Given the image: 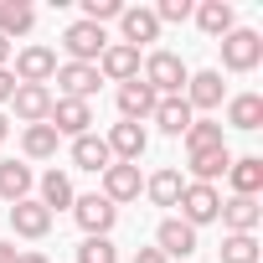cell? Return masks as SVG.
I'll use <instances>...</instances> for the list:
<instances>
[{
    "instance_id": "cell-20",
    "label": "cell",
    "mask_w": 263,
    "mask_h": 263,
    "mask_svg": "<svg viewBox=\"0 0 263 263\" xmlns=\"http://www.w3.org/2000/svg\"><path fill=\"white\" fill-rule=\"evenodd\" d=\"M72 165H78V171L103 176V171L114 165V155H108V145H103L98 135H78V140H72Z\"/></svg>"
},
{
    "instance_id": "cell-39",
    "label": "cell",
    "mask_w": 263,
    "mask_h": 263,
    "mask_svg": "<svg viewBox=\"0 0 263 263\" xmlns=\"http://www.w3.org/2000/svg\"><path fill=\"white\" fill-rule=\"evenodd\" d=\"M6 135H11V119H6V114H0V145H6Z\"/></svg>"
},
{
    "instance_id": "cell-18",
    "label": "cell",
    "mask_w": 263,
    "mask_h": 263,
    "mask_svg": "<svg viewBox=\"0 0 263 263\" xmlns=\"http://www.w3.org/2000/svg\"><path fill=\"white\" fill-rule=\"evenodd\" d=\"M258 217H263L258 196H232V201H222V212H217V222H222L227 232H253Z\"/></svg>"
},
{
    "instance_id": "cell-11",
    "label": "cell",
    "mask_w": 263,
    "mask_h": 263,
    "mask_svg": "<svg viewBox=\"0 0 263 263\" xmlns=\"http://www.w3.org/2000/svg\"><path fill=\"white\" fill-rule=\"evenodd\" d=\"M140 191H145V181H140V165H124V160H114V165L103 171V191H98V196H108V201L119 206V201H140Z\"/></svg>"
},
{
    "instance_id": "cell-34",
    "label": "cell",
    "mask_w": 263,
    "mask_h": 263,
    "mask_svg": "<svg viewBox=\"0 0 263 263\" xmlns=\"http://www.w3.org/2000/svg\"><path fill=\"white\" fill-rule=\"evenodd\" d=\"M191 16V0H160V6H155V21L165 26V21H186Z\"/></svg>"
},
{
    "instance_id": "cell-22",
    "label": "cell",
    "mask_w": 263,
    "mask_h": 263,
    "mask_svg": "<svg viewBox=\"0 0 263 263\" xmlns=\"http://www.w3.org/2000/svg\"><path fill=\"white\" fill-rule=\"evenodd\" d=\"M31 186H36L31 165H21V160H0V196H6L11 206H16V201H26V196H31Z\"/></svg>"
},
{
    "instance_id": "cell-1",
    "label": "cell",
    "mask_w": 263,
    "mask_h": 263,
    "mask_svg": "<svg viewBox=\"0 0 263 263\" xmlns=\"http://www.w3.org/2000/svg\"><path fill=\"white\" fill-rule=\"evenodd\" d=\"M186 78H191V72H186V62H181L176 52L160 47V52L145 57V83L155 88V98H181V93H186Z\"/></svg>"
},
{
    "instance_id": "cell-21",
    "label": "cell",
    "mask_w": 263,
    "mask_h": 263,
    "mask_svg": "<svg viewBox=\"0 0 263 263\" xmlns=\"http://www.w3.org/2000/svg\"><path fill=\"white\" fill-rule=\"evenodd\" d=\"M227 181H232V196H258L263 191V155H242L227 165Z\"/></svg>"
},
{
    "instance_id": "cell-8",
    "label": "cell",
    "mask_w": 263,
    "mask_h": 263,
    "mask_svg": "<svg viewBox=\"0 0 263 263\" xmlns=\"http://www.w3.org/2000/svg\"><path fill=\"white\" fill-rule=\"evenodd\" d=\"M11 108H16V119L31 129V124H47L52 119V88H36V83H16V93H11Z\"/></svg>"
},
{
    "instance_id": "cell-37",
    "label": "cell",
    "mask_w": 263,
    "mask_h": 263,
    "mask_svg": "<svg viewBox=\"0 0 263 263\" xmlns=\"http://www.w3.org/2000/svg\"><path fill=\"white\" fill-rule=\"evenodd\" d=\"M21 253H16V242H0V263H16Z\"/></svg>"
},
{
    "instance_id": "cell-23",
    "label": "cell",
    "mask_w": 263,
    "mask_h": 263,
    "mask_svg": "<svg viewBox=\"0 0 263 263\" xmlns=\"http://www.w3.org/2000/svg\"><path fill=\"white\" fill-rule=\"evenodd\" d=\"M191 16H196V26L206 31V36H227L232 31V6H227V0H201V6H191Z\"/></svg>"
},
{
    "instance_id": "cell-27",
    "label": "cell",
    "mask_w": 263,
    "mask_h": 263,
    "mask_svg": "<svg viewBox=\"0 0 263 263\" xmlns=\"http://www.w3.org/2000/svg\"><path fill=\"white\" fill-rule=\"evenodd\" d=\"M227 165H232V150H227V145H217V150H196V155H191V176H196L201 186H212L217 176H227Z\"/></svg>"
},
{
    "instance_id": "cell-29",
    "label": "cell",
    "mask_w": 263,
    "mask_h": 263,
    "mask_svg": "<svg viewBox=\"0 0 263 263\" xmlns=\"http://www.w3.org/2000/svg\"><path fill=\"white\" fill-rule=\"evenodd\" d=\"M227 124H232V129H258V124H263V98H258V93L227 98Z\"/></svg>"
},
{
    "instance_id": "cell-13",
    "label": "cell",
    "mask_w": 263,
    "mask_h": 263,
    "mask_svg": "<svg viewBox=\"0 0 263 263\" xmlns=\"http://www.w3.org/2000/svg\"><path fill=\"white\" fill-rule=\"evenodd\" d=\"M11 232L36 242V237H47V232H52V212H47L36 196H26V201H16V206H11Z\"/></svg>"
},
{
    "instance_id": "cell-6",
    "label": "cell",
    "mask_w": 263,
    "mask_h": 263,
    "mask_svg": "<svg viewBox=\"0 0 263 263\" xmlns=\"http://www.w3.org/2000/svg\"><path fill=\"white\" fill-rule=\"evenodd\" d=\"M52 78H57V52H52V47L36 42V47H21V52H16V83H36V88H47Z\"/></svg>"
},
{
    "instance_id": "cell-10",
    "label": "cell",
    "mask_w": 263,
    "mask_h": 263,
    "mask_svg": "<svg viewBox=\"0 0 263 263\" xmlns=\"http://www.w3.org/2000/svg\"><path fill=\"white\" fill-rule=\"evenodd\" d=\"M52 129H57V135H93V103H78V98H52V119H47Z\"/></svg>"
},
{
    "instance_id": "cell-12",
    "label": "cell",
    "mask_w": 263,
    "mask_h": 263,
    "mask_svg": "<svg viewBox=\"0 0 263 263\" xmlns=\"http://www.w3.org/2000/svg\"><path fill=\"white\" fill-rule=\"evenodd\" d=\"M103 145H108V155H114V160H124V165H140V155H145L150 135H145V124H114Z\"/></svg>"
},
{
    "instance_id": "cell-30",
    "label": "cell",
    "mask_w": 263,
    "mask_h": 263,
    "mask_svg": "<svg viewBox=\"0 0 263 263\" xmlns=\"http://www.w3.org/2000/svg\"><path fill=\"white\" fill-rule=\"evenodd\" d=\"M181 140H186L191 155H196V150H217V145H222V124H217V119H191V129H186Z\"/></svg>"
},
{
    "instance_id": "cell-3",
    "label": "cell",
    "mask_w": 263,
    "mask_h": 263,
    "mask_svg": "<svg viewBox=\"0 0 263 263\" xmlns=\"http://www.w3.org/2000/svg\"><path fill=\"white\" fill-rule=\"evenodd\" d=\"M181 222L186 227H206V222H217V212H222V191L217 186H201V181H186V191H181Z\"/></svg>"
},
{
    "instance_id": "cell-36",
    "label": "cell",
    "mask_w": 263,
    "mask_h": 263,
    "mask_svg": "<svg viewBox=\"0 0 263 263\" xmlns=\"http://www.w3.org/2000/svg\"><path fill=\"white\" fill-rule=\"evenodd\" d=\"M135 263H171L160 248H135Z\"/></svg>"
},
{
    "instance_id": "cell-33",
    "label": "cell",
    "mask_w": 263,
    "mask_h": 263,
    "mask_svg": "<svg viewBox=\"0 0 263 263\" xmlns=\"http://www.w3.org/2000/svg\"><path fill=\"white\" fill-rule=\"evenodd\" d=\"M119 16H124V6H119V0H83V21H93V26L119 21Z\"/></svg>"
},
{
    "instance_id": "cell-31",
    "label": "cell",
    "mask_w": 263,
    "mask_h": 263,
    "mask_svg": "<svg viewBox=\"0 0 263 263\" xmlns=\"http://www.w3.org/2000/svg\"><path fill=\"white\" fill-rule=\"evenodd\" d=\"M222 263H258V237L253 232H227L222 237Z\"/></svg>"
},
{
    "instance_id": "cell-17",
    "label": "cell",
    "mask_w": 263,
    "mask_h": 263,
    "mask_svg": "<svg viewBox=\"0 0 263 263\" xmlns=\"http://www.w3.org/2000/svg\"><path fill=\"white\" fill-rule=\"evenodd\" d=\"M155 248H160L165 258H191V253H196V227H186L181 217H165V222L155 227Z\"/></svg>"
},
{
    "instance_id": "cell-26",
    "label": "cell",
    "mask_w": 263,
    "mask_h": 263,
    "mask_svg": "<svg viewBox=\"0 0 263 263\" xmlns=\"http://www.w3.org/2000/svg\"><path fill=\"white\" fill-rule=\"evenodd\" d=\"M31 26H36V11L26 6V0H0V36H6V42L26 36Z\"/></svg>"
},
{
    "instance_id": "cell-25",
    "label": "cell",
    "mask_w": 263,
    "mask_h": 263,
    "mask_svg": "<svg viewBox=\"0 0 263 263\" xmlns=\"http://www.w3.org/2000/svg\"><path fill=\"white\" fill-rule=\"evenodd\" d=\"M181 191H186V181H181V171H176V165H165V171H155V176L145 181V196H150L155 206H176V201H181Z\"/></svg>"
},
{
    "instance_id": "cell-24",
    "label": "cell",
    "mask_w": 263,
    "mask_h": 263,
    "mask_svg": "<svg viewBox=\"0 0 263 263\" xmlns=\"http://www.w3.org/2000/svg\"><path fill=\"white\" fill-rule=\"evenodd\" d=\"M36 191H42L36 201H42L47 212H62V206H72V201H78V191H72V181H67L62 171H47V176L36 181Z\"/></svg>"
},
{
    "instance_id": "cell-35",
    "label": "cell",
    "mask_w": 263,
    "mask_h": 263,
    "mask_svg": "<svg viewBox=\"0 0 263 263\" xmlns=\"http://www.w3.org/2000/svg\"><path fill=\"white\" fill-rule=\"evenodd\" d=\"M11 93H16V72H6V67H0V108L11 103Z\"/></svg>"
},
{
    "instance_id": "cell-40",
    "label": "cell",
    "mask_w": 263,
    "mask_h": 263,
    "mask_svg": "<svg viewBox=\"0 0 263 263\" xmlns=\"http://www.w3.org/2000/svg\"><path fill=\"white\" fill-rule=\"evenodd\" d=\"M6 57H11V42H6V36H0V67H6Z\"/></svg>"
},
{
    "instance_id": "cell-19",
    "label": "cell",
    "mask_w": 263,
    "mask_h": 263,
    "mask_svg": "<svg viewBox=\"0 0 263 263\" xmlns=\"http://www.w3.org/2000/svg\"><path fill=\"white\" fill-rule=\"evenodd\" d=\"M150 119L160 124V135H171V140H181L186 129H191V119H196V114H191V103H186V98H160Z\"/></svg>"
},
{
    "instance_id": "cell-9",
    "label": "cell",
    "mask_w": 263,
    "mask_h": 263,
    "mask_svg": "<svg viewBox=\"0 0 263 263\" xmlns=\"http://www.w3.org/2000/svg\"><path fill=\"white\" fill-rule=\"evenodd\" d=\"M93 67H98V78H108V83H135V78H140V52L124 47V42H108Z\"/></svg>"
},
{
    "instance_id": "cell-32",
    "label": "cell",
    "mask_w": 263,
    "mask_h": 263,
    "mask_svg": "<svg viewBox=\"0 0 263 263\" xmlns=\"http://www.w3.org/2000/svg\"><path fill=\"white\" fill-rule=\"evenodd\" d=\"M78 263H119V248L108 237H83L78 242Z\"/></svg>"
},
{
    "instance_id": "cell-4",
    "label": "cell",
    "mask_w": 263,
    "mask_h": 263,
    "mask_svg": "<svg viewBox=\"0 0 263 263\" xmlns=\"http://www.w3.org/2000/svg\"><path fill=\"white\" fill-rule=\"evenodd\" d=\"M103 47H108V36H103V26H93V21H72V26L62 31V52H67V62H98Z\"/></svg>"
},
{
    "instance_id": "cell-15",
    "label": "cell",
    "mask_w": 263,
    "mask_h": 263,
    "mask_svg": "<svg viewBox=\"0 0 263 263\" xmlns=\"http://www.w3.org/2000/svg\"><path fill=\"white\" fill-rule=\"evenodd\" d=\"M155 88L145 83V78H135V83H119V114H124V124H140V119H150L155 114Z\"/></svg>"
},
{
    "instance_id": "cell-2",
    "label": "cell",
    "mask_w": 263,
    "mask_h": 263,
    "mask_svg": "<svg viewBox=\"0 0 263 263\" xmlns=\"http://www.w3.org/2000/svg\"><path fill=\"white\" fill-rule=\"evenodd\" d=\"M258 62H263V36L248 31V26H232L222 36V67L227 72H253Z\"/></svg>"
},
{
    "instance_id": "cell-7",
    "label": "cell",
    "mask_w": 263,
    "mask_h": 263,
    "mask_svg": "<svg viewBox=\"0 0 263 263\" xmlns=\"http://www.w3.org/2000/svg\"><path fill=\"white\" fill-rule=\"evenodd\" d=\"M57 88H62V98H78V103H88L93 93H98V67L93 62H57V78H52Z\"/></svg>"
},
{
    "instance_id": "cell-5",
    "label": "cell",
    "mask_w": 263,
    "mask_h": 263,
    "mask_svg": "<svg viewBox=\"0 0 263 263\" xmlns=\"http://www.w3.org/2000/svg\"><path fill=\"white\" fill-rule=\"evenodd\" d=\"M72 217H78V227H83L88 237H108V227L119 222V206L93 191V196H78V201H72Z\"/></svg>"
},
{
    "instance_id": "cell-16",
    "label": "cell",
    "mask_w": 263,
    "mask_h": 263,
    "mask_svg": "<svg viewBox=\"0 0 263 263\" xmlns=\"http://www.w3.org/2000/svg\"><path fill=\"white\" fill-rule=\"evenodd\" d=\"M181 98L191 103V114H196V108H217V103L227 98V83H222V72L206 67V72H191V78H186V93H181Z\"/></svg>"
},
{
    "instance_id": "cell-38",
    "label": "cell",
    "mask_w": 263,
    "mask_h": 263,
    "mask_svg": "<svg viewBox=\"0 0 263 263\" xmlns=\"http://www.w3.org/2000/svg\"><path fill=\"white\" fill-rule=\"evenodd\" d=\"M16 263H52V258H47V253H21Z\"/></svg>"
},
{
    "instance_id": "cell-14",
    "label": "cell",
    "mask_w": 263,
    "mask_h": 263,
    "mask_svg": "<svg viewBox=\"0 0 263 263\" xmlns=\"http://www.w3.org/2000/svg\"><path fill=\"white\" fill-rule=\"evenodd\" d=\"M119 31H124V47H145V42H160V21H155V11H145V6H124V16H119Z\"/></svg>"
},
{
    "instance_id": "cell-28",
    "label": "cell",
    "mask_w": 263,
    "mask_h": 263,
    "mask_svg": "<svg viewBox=\"0 0 263 263\" xmlns=\"http://www.w3.org/2000/svg\"><path fill=\"white\" fill-rule=\"evenodd\" d=\"M57 145H62V135L52 124H31L26 135H21V150H26V160H52L57 155Z\"/></svg>"
}]
</instances>
